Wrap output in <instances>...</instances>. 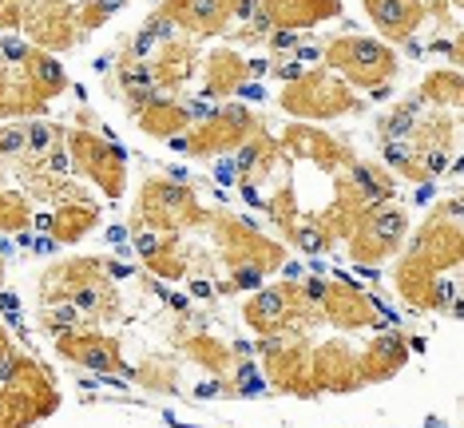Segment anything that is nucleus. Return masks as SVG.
Here are the masks:
<instances>
[{"label":"nucleus","instance_id":"obj_48","mask_svg":"<svg viewBox=\"0 0 464 428\" xmlns=\"http://www.w3.org/2000/svg\"><path fill=\"white\" fill-rule=\"evenodd\" d=\"M290 60H298L302 68H310V64L318 68L322 64V44H314V40H310V44H298V48L290 52Z\"/></svg>","mask_w":464,"mask_h":428},{"label":"nucleus","instance_id":"obj_44","mask_svg":"<svg viewBox=\"0 0 464 428\" xmlns=\"http://www.w3.org/2000/svg\"><path fill=\"white\" fill-rule=\"evenodd\" d=\"M298 44H302L298 33H286V28H274V33L266 36V48H270L278 60H282V56H290V52L298 48Z\"/></svg>","mask_w":464,"mask_h":428},{"label":"nucleus","instance_id":"obj_50","mask_svg":"<svg viewBox=\"0 0 464 428\" xmlns=\"http://www.w3.org/2000/svg\"><path fill=\"white\" fill-rule=\"evenodd\" d=\"M215 175H218V183H235V175H238L235 171V159H223V163L215 166Z\"/></svg>","mask_w":464,"mask_h":428},{"label":"nucleus","instance_id":"obj_39","mask_svg":"<svg viewBox=\"0 0 464 428\" xmlns=\"http://www.w3.org/2000/svg\"><path fill=\"white\" fill-rule=\"evenodd\" d=\"M40 329L48 338H64L72 329H83V313L72 301H48V306H40Z\"/></svg>","mask_w":464,"mask_h":428},{"label":"nucleus","instance_id":"obj_16","mask_svg":"<svg viewBox=\"0 0 464 428\" xmlns=\"http://www.w3.org/2000/svg\"><path fill=\"white\" fill-rule=\"evenodd\" d=\"M155 13L187 40H215L235 24L230 0H163Z\"/></svg>","mask_w":464,"mask_h":428},{"label":"nucleus","instance_id":"obj_17","mask_svg":"<svg viewBox=\"0 0 464 428\" xmlns=\"http://www.w3.org/2000/svg\"><path fill=\"white\" fill-rule=\"evenodd\" d=\"M310 377L318 393H357L365 389L362 373H357V353L345 341H322L310 349Z\"/></svg>","mask_w":464,"mask_h":428},{"label":"nucleus","instance_id":"obj_37","mask_svg":"<svg viewBox=\"0 0 464 428\" xmlns=\"http://www.w3.org/2000/svg\"><path fill=\"white\" fill-rule=\"evenodd\" d=\"M223 377L227 381H218V396H262L266 393V377H262V369L250 361L230 365Z\"/></svg>","mask_w":464,"mask_h":428},{"label":"nucleus","instance_id":"obj_55","mask_svg":"<svg viewBox=\"0 0 464 428\" xmlns=\"http://www.w3.org/2000/svg\"><path fill=\"white\" fill-rule=\"evenodd\" d=\"M369 96H373V100H389V96H393V83H385V88H373Z\"/></svg>","mask_w":464,"mask_h":428},{"label":"nucleus","instance_id":"obj_52","mask_svg":"<svg viewBox=\"0 0 464 428\" xmlns=\"http://www.w3.org/2000/svg\"><path fill=\"white\" fill-rule=\"evenodd\" d=\"M242 96H250V100H262V96H266V88H262V83H255V80H250V83H242Z\"/></svg>","mask_w":464,"mask_h":428},{"label":"nucleus","instance_id":"obj_47","mask_svg":"<svg viewBox=\"0 0 464 428\" xmlns=\"http://www.w3.org/2000/svg\"><path fill=\"white\" fill-rule=\"evenodd\" d=\"M24 16V0H0V28H20Z\"/></svg>","mask_w":464,"mask_h":428},{"label":"nucleus","instance_id":"obj_25","mask_svg":"<svg viewBox=\"0 0 464 428\" xmlns=\"http://www.w3.org/2000/svg\"><path fill=\"white\" fill-rule=\"evenodd\" d=\"M203 96L210 100H227L246 83V56H238L235 48H215L203 60Z\"/></svg>","mask_w":464,"mask_h":428},{"label":"nucleus","instance_id":"obj_38","mask_svg":"<svg viewBox=\"0 0 464 428\" xmlns=\"http://www.w3.org/2000/svg\"><path fill=\"white\" fill-rule=\"evenodd\" d=\"M33 226V203L20 191H0V234H24Z\"/></svg>","mask_w":464,"mask_h":428},{"label":"nucleus","instance_id":"obj_36","mask_svg":"<svg viewBox=\"0 0 464 428\" xmlns=\"http://www.w3.org/2000/svg\"><path fill=\"white\" fill-rule=\"evenodd\" d=\"M131 381L151 389L155 396H171L179 393V377H175V361L171 357H147L140 369H131Z\"/></svg>","mask_w":464,"mask_h":428},{"label":"nucleus","instance_id":"obj_43","mask_svg":"<svg viewBox=\"0 0 464 428\" xmlns=\"http://www.w3.org/2000/svg\"><path fill=\"white\" fill-rule=\"evenodd\" d=\"M24 155V123H0V159Z\"/></svg>","mask_w":464,"mask_h":428},{"label":"nucleus","instance_id":"obj_34","mask_svg":"<svg viewBox=\"0 0 464 428\" xmlns=\"http://www.w3.org/2000/svg\"><path fill=\"white\" fill-rule=\"evenodd\" d=\"M420 108H425V103L417 100V91H413V96H405L401 103H393V108H389L385 116L377 119V135H382L385 143L409 139V135H413V128H417V119H420Z\"/></svg>","mask_w":464,"mask_h":428},{"label":"nucleus","instance_id":"obj_26","mask_svg":"<svg viewBox=\"0 0 464 428\" xmlns=\"http://www.w3.org/2000/svg\"><path fill=\"white\" fill-rule=\"evenodd\" d=\"M369 206L357 198V191L350 183H345V175H334V203L325 206V211H314V218L322 223V231L334 238H350V231L357 226V218H362Z\"/></svg>","mask_w":464,"mask_h":428},{"label":"nucleus","instance_id":"obj_4","mask_svg":"<svg viewBox=\"0 0 464 428\" xmlns=\"http://www.w3.org/2000/svg\"><path fill=\"white\" fill-rule=\"evenodd\" d=\"M278 108L286 116L314 123V119H342V116H362L365 100L330 68H305L298 80L278 91Z\"/></svg>","mask_w":464,"mask_h":428},{"label":"nucleus","instance_id":"obj_27","mask_svg":"<svg viewBox=\"0 0 464 428\" xmlns=\"http://www.w3.org/2000/svg\"><path fill=\"white\" fill-rule=\"evenodd\" d=\"M337 175H345V183L353 186L357 198H362L365 206H382V203H393L397 198V175L389 171V166H382V163L353 159L345 171H337Z\"/></svg>","mask_w":464,"mask_h":428},{"label":"nucleus","instance_id":"obj_33","mask_svg":"<svg viewBox=\"0 0 464 428\" xmlns=\"http://www.w3.org/2000/svg\"><path fill=\"white\" fill-rule=\"evenodd\" d=\"M64 135L68 128H60V123H52L44 116H36V119H28L24 123V159H33V163H44L52 151L64 143Z\"/></svg>","mask_w":464,"mask_h":428},{"label":"nucleus","instance_id":"obj_8","mask_svg":"<svg viewBox=\"0 0 464 428\" xmlns=\"http://www.w3.org/2000/svg\"><path fill=\"white\" fill-rule=\"evenodd\" d=\"M409 234V211L401 203H382L369 206V211L357 218V226L345 238V250L357 266H382L385 258H393L401 246H405Z\"/></svg>","mask_w":464,"mask_h":428},{"label":"nucleus","instance_id":"obj_23","mask_svg":"<svg viewBox=\"0 0 464 428\" xmlns=\"http://www.w3.org/2000/svg\"><path fill=\"white\" fill-rule=\"evenodd\" d=\"M195 123V116H191V103H179V100H171V96H155L147 108L135 116V128H140L143 135H151V139H175V135H183L187 128Z\"/></svg>","mask_w":464,"mask_h":428},{"label":"nucleus","instance_id":"obj_15","mask_svg":"<svg viewBox=\"0 0 464 428\" xmlns=\"http://www.w3.org/2000/svg\"><path fill=\"white\" fill-rule=\"evenodd\" d=\"M56 341V353L72 365H80V369L88 373H100V377H111V373H131L128 365H123V346L120 338H111V333L103 329H72L64 338H52Z\"/></svg>","mask_w":464,"mask_h":428},{"label":"nucleus","instance_id":"obj_13","mask_svg":"<svg viewBox=\"0 0 464 428\" xmlns=\"http://www.w3.org/2000/svg\"><path fill=\"white\" fill-rule=\"evenodd\" d=\"M393 290L405 306H413L420 313L429 309H449L457 313V281L440 278L437 270H429L425 262H417L413 254H405L393 270Z\"/></svg>","mask_w":464,"mask_h":428},{"label":"nucleus","instance_id":"obj_2","mask_svg":"<svg viewBox=\"0 0 464 428\" xmlns=\"http://www.w3.org/2000/svg\"><path fill=\"white\" fill-rule=\"evenodd\" d=\"M0 428H33L60 409V389L52 385L48 369L33 357L8 353L0 361Z\"/></svg>","mask_w":464,"mask_h":428},{"label":"nucleus","instance_id":"obj_51","mask_svg":"<svg viewBox=\"0 0 464 428\" xmlns=\"http://www.w3.org/2000/svg\"><path fill=\"white\" fill-rule=\"evenodd\" d=\"M191 294H195V298H215V286H210V281H203V278H195V281H191Z\"/></svg>","mask_w":464,"mask_h":428},{"label":"nucleus","instance_id":"obj_10","mask_svg":"<svg viewBox=\"0 0 464 428\" xmlns=\"http://www.w3.org/2000/svg\"><path fill=\"white\" fill-rule=\"evenodd\" d=\"M385 306L377 298H369L362 286H353L345 274H334L325 281L322 298H318V318L330 321L334 329L342 333H362V329H373L382 321Z\"/></svg>","mask_w":464,"mask_h":428},{"label":"nucleus","instance_id":"obj_54","mask_svg":"<svg viewBox=\"0 0 464 428\" xmlns=\"http://www.w3.org/2000/svg\"><path fill=\"white\" fill-rule=\"evenodd\" d=\"M195 396H218V381H207V385H198Z\"/></svg>","mask_w":464,"mask_h":428},{"label":"nucleus","instance_id":"obj_30","mask_svg":"<svg viewBox=\"0 0 464 428\" xmlns=\"http://www.w3.org/2000/svg\"><path fill=\"white\" fill-rule=\"evenodd\" d=\"M417 100L425 108H460L464 100V83H460V71L457 68H440V71H429L417 88Z\"/></svg>","mask_w":464,"mask_h":428},{"label":"nucleus","instance_id":"obj_49","mask_svg":"<svg viewBox=\"0 0 464 428\" xmlns=\"http://www.w3.org/2000/svg\"><path fill=\"white\" fill-rule=\"evenodd\" d=\"M429 52H437V56H449L452 68H457V64H460V36H452V40H432Z\"/></svg>","mask_w":464,"mask_h":428},{"label":"nucleus","instance_id":"obj_18","mask_svg":"<svg viewBox=\"0 0 464 428\" xmlns=\"http://www.w3.org/2000/svg\"><path fill=\"white\" fill-rule=\"evenodd\" d=\"M365 16L373 20V28L382 33L385 44H405L417 36V28L425 24L429 8L425 0H362Z\"/></svg>","mask_w":464,"mask_h":428},{"label":"nucleus","instance_id":"obj_31","mask_svg":"<svg viewBox=\"0 0 464 428\" xmlns=\"http://www.w3.org/2000/svg\"><path fill=\"white\" fill-rule=\"evenodd\" d=\"M183 346V353L191 357L203 373H215V377H223V373L235 365V353H230L227 341H218V338H210V333H195V338H183L179 341Z\"/></svg>","mask_w":464,"mask_h":428},{"label":"nucleus","instance_id":"obj_32","mask_svg":"<svg viewBox=\"0 0 464 428\" xmlns=\"http://www.w3.org/2000/svg\"><path fill=\"white\" fill-rule=\"evenodd\" d=\"M179 238H183V234H163L160 246L143 258V266L151 270L155 278H167V281L191 278V274H187V254H183V246H179Z\"/></svg>","mask_w":464,"mask_h":428},{"label":"nucleus","instance_id":"obj_53","mask_svg":"<svg viewBox=\"0 0 464 428\" xmlns=\"http://www.w3.org/2000/svg\"><path fill=\"white\" fill-rule=\"evenodd\" d=\"M108 243H115V246L128 243V226H111V231H108Z\"/></svg>","mask_w":464,"mask_h":428},{"label":"nucleus","instance_id":"obj_21","mask_svg":"<svg viewBox=\"0 0 464 428\" xmlns=\"http://www.w3.org/2000/svg\"><path fill=\"white\" fill-rule=\"evenodd\" d=\"M147 68H151V83H155L160 91L183 88V83L198 71V48H195V40H187V36L163 40V44L151 52Z\"/></svg>","mask_w":464,"mask_h":428},{"label":"nucleus","instance_id":"obj_42","mask_svg":"<svg viewBox=\"0 0 464 428\" xmlns=\"http://www.w3.org/2000/svg\"><path fill=\"white\" fill-rule=\"evenodd\" d=\"M274 33V28L266 24V20H262V16H255V20H246V24H242V28H227V40H230V44H246V48H258V44H266V36Z\"/></svg>","mask_w":464,"mask_h":428},{"label":"nucleus","instance_id":"obj_19","mask_svg":"<svg viewBox=\"0 0 464 428\" xmlns=\"http://www.w3.org/2000/svg\"><path fill=\"white\" fill-rule=\"evenodd\" d=\"M103 278H108L103 258H64V262H56L40 278V306H48V301H68L72 294L96 286Z\"/></svg>","mask_w":464,"mask_h":428},{"label":"nucleus","instance_id":"obj_9","mask_svg":"<svg viewBox=\"0 0 464 428\" xmlns=\"http://www.w3.org/2000/svg\"><path fill=\"white\" fill-rule=\"evenodd\" d=\"M417 262H425L429 270L445 274V270L460 266L464 254V234H460V198H449L445 206H432L425 226L413 234V246L405 250Z\"/></svg>","mask_w":464,"mask_h":428},{"label":"nucleus","instance_id":"obj_57","mask_svg":"<svg viewBox=\"0 0 464 428\" xmlns=\"http://www.w3.org/2000/svg\"><path fill=\"white\" fill-rule=\"evenodd\" d=\"M449 5H452V8H460V0H449Z\"/></svg>","mask_w":464,"mask_h":428},{"label":"nucleus","instance_id":"obj_35","mask_svg":"<svg viewBox=\"0 0 464 428\" xmlns=\"http://www.w3.org/2000/svg\"><path fill=\"white\" fill-rule=\"evenodd\" d=\"M262 211L270 214V223L278 226V234H282V243L290 246V238H294V231H298V223H302V206H298V191H294V183H282L278 195H274Z\"/></svg>","mask_w":464,"mask_h":428},{"label":"nucleus","instance_id":"obj_41","mask_svg":"<svg viewBox=\"0 0 464 428\" xmlns=\"http://www.w3.org/2000/svg\"><path fill=\"white\" fill-rule=\"evenodd\" d=\"M120 5H123V0H83V5H76V28H80V36L103 28L115 16V8H120Z\"/></svg>","mask_w":464,"mask_h":428},{"label":"nucleus","instance_id":"obj_22","mask_svg":"<svg viewBox=\"0 0 464 428\" xmlns=\"http://www.w3.org/2000/svg\"><path fill=\"white\" fill-rule=\"evenodd\" d=\"M405 365H409V338H405V333H377V338L369 341L362 353H357V373H362V385L393 381Z\"/></svg>","mask_w":464,"mask_h":428},{"label":"nucleus","instance_id":"obj_40","mask_svg":"<svg viewBox=\"0 0 464 428\" xmlns=\"http://www.w3.org/2000/svg\"><path fill=\"white\" fill-rule=\"evenodd\" d=\"M290 246H298L302 254H325V250L334 246V238L322 231V223L314 214H302V223H298V231H294Z\"/></svg>","mask_w":464,"mask_h":428},{"label":"nucleus","instance_id":"obj_5","mask_svg":"<svg viewBox=\"0 0 464 428\" xmlns=\"http://www.w3.org/2000/svg\"><path fill=\"white\" fill-rule=\"evenodd\" d=\"M322 68L337 71L350 88L373 91V88H385V83L397 80L401 56L393 52V44H385V40L345 33V36L322 40Z\"/></svg>","mask_w":464,"mask_h":428},{"label":"nucleus","instance_id":"obj_28","mask_svg":"<svg viewBox=\"0 0 464 428\" xmlns=\"http://www.w3.org/2000/svg\"><path fill=\"white\" fill-rule=\"evenodd\" d=\"M96 226H100V206L96 203H60L56 211H52L48 234L56 238L60 246H76L96 231Z\"/></svg>","mask_w":464,"mask_h":428},{"label":"nucleus","instance_id":"obj_7","mask_svg":"<svg viewBox=\"0 0 464 428\" xmlns=\"http://www.w3.org/2000/svg\"><path fill=\"white\" fill-rule=\"evenodd\" d=\"M64 147L72 159V175L92 179L103 191V198H123V191H128V151L120 143H111L100 131L68 128Z\"/></svg>","mask_w":464,"mask_h":428},{"label":"nucleus","instance_id":"obj_14","mask_svg":"<svg viewBox=\"0 0 464 428\" xmlns=\"http://www.w3.org/2000/svg\"><path fill=\"white\" fill-rule=\"evenodd\" d=\"M20 28L33 36V48L40 52H68L76 48V5L72 0H24Z\"/></svg>","mask_w":464,"mask_h":428},{"label":"nucleus","instance_id":"obj_11","mask_svg":"<svg viewBox=\"0 0 464 428\" xmlns=\"http://www.w3.org/2000/svg\"><path fill=\"white\" fill-rule=\"evenodd\" d=\"M262 377H266V389L282 396H298V401L322 396L310 377V346L305 341H262Z\"/></svg>","mask_w":464,"mask_h":428},{"label":"nucleus","instance_id":"obj_20","mask_svg":"<svg viewBox=\"0 0 464 428\" xmlns=\"http://www.w3.org/2000/svg\"><path fill=\"white\" fill-rule=\"evenodd\" d=\"M258 13L270 28L302 33V28H314V24L342 16V0H258Z\"/></svg>","mask_w":464,"mask_h":428},{"label":"nucleus","instance_id":"obj_1","mask_svg":"<svg viewBox=\"0 0 464 428\" xmlns=\"http://www.w3.org/2000/svg\"><path fill=\"white\" fill-rule=\"evenodd\" d=\"M210 234H215L218 258L227 262L230 278L218 281L215 294H235V290H262L278 266H286V246L278 238L258 234L250 223H242L235 214H210Z\"/></svg>","mask_w":464,"mask_h":428},{"label":"nucleus","instance_id":"obj_56","mask_svg":"<svg viewBox=\"0 0 464 428\" xmlns=\"http://www.w3.org/2000/svg\"><path fill=\"white\" fill-rule=\"evenodd\" d=\"M8 353H13V346H8V333L0 329V357H8Z\"/></svg>","mask_w":464,"mask_h":428},{"label":"nucleus","instance_id":"obj_45","mask_svg":"<svg viewBox=\"0 0 464 428\" xmlns=\"http://www.w3.org/2000/svg\"><path fill=\"white\" fill-rule=\"evenodd\" d=\"M28 52H33V44H24V40H0V56H5V64H24Z\"/></svg>","mask_w":464,"mask_h":428},{"label":"nucleus","instance_id":"obj_6","mask_svg":"<svg viewBox=\"0 0 464 428\" xmlns=\"http://www.w3.org/2000/svg\"><path fill=\"white\" fill-rule=\"evenodd\" d=\"M258 128H266L262 116H255V111L242 108V103H227V108L195 119L183 135H175V139H167V143H171V151L191 155V159H215V155L238 151Z\"/></svg>","mask_w":464,"mask_h":428},{"label":"nucleus","instance_id":"obj_12","mask_svg":"<svg viewBox=\"0 0 464 428\" xmlns=\"http://www.w3.org/2000/svg\"><path fill=\"white\" fill-rule=\"evenodd\" d=\"M278 147H282V155H290V159H310L325 175L345 171V166L357 159L345 139H337V135L318 128V123H302V119H294L282 128Z\"/></svg>","mask_w":464,"mask_h":428},{"label":"nucleus","instance_id":"obj_24","mask_svg":"<svg viewBox=\"0 0 464 428\" xmlns=\"http://www.w3.org/2000/svg\"><path fill=\"white\" fill-rule=\"evenodd\" d=\"M282 159V147H278V139L266 131V128H258L255 135H250L246 143L235 151V171H238V183H266L270 175H274V166H278Z\"/></svg>","mask_w":464,"mask_h":428},{"label":"nucleus","instance_id":"obj_46","mask_svg":"<svg viewBox=\"0 0 464 428\" xmlns=\"http://www.w3.org/2000/svg\"><path fill=\"white\" fill-rule=\"evenodd\" d=\"M302 64H298V60H290V56H282V60H274V64H270V76L274 80H282V83H294V80H298L302 76Z\"/></svg>","mask_w":464,"mask_h":428},{"label":"nucleus","instance_id":"obj_3","mask_svg":"<svg viewBox=\"0 0 464 428\" xmlns=\"http://www.w3.org/2000/svg\"><path fill=\"white\" fill-rule=\"evenodd\" d=\"M210 223V211L198 203L191 183L179 179H160V175H147L135 198V214L131 226H147L155 234H183V231H198Z\"/></svg>","mask_w":464,"mask_h":428},{"label":"nucleus","instance_id":"obj_29","mask_svg":"<svg viewBox=\"0 0 464 428\" xmlns=\"http://www.w3.org/2000/svg\"><path fill=\"white\" fill-rule=\"evenodd\" d=\"M20 71H24V80L33 83V91L40 100H56V96H64V91L72 88L68 83V71H64V64L56 60V52H40V48H33L28 52V60L20 64Z\"/></svg>","mask_w":464,"mask_h":428}]
</instances>
